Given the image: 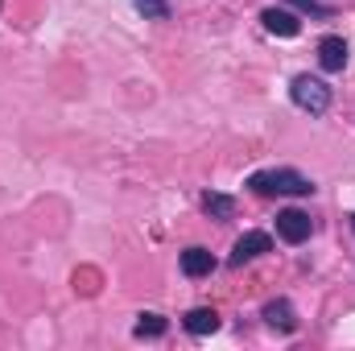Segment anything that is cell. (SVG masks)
<instances>
[{"label": "cell", "instance_id": "obj_8", "mask_svg": "<svg viewBox=\"0 0 355 351\" xmlns=\"http://www.w3.org/2000/svg\"><path fill=\"white\" fill-rule=\"evenodd\" d=\"M265 318H268V327H281V331H297V314H293V306H289L285 298L268 302V306H265Z\"/></svg>", "mask_w": 355, "mask_h": 351}, {"label": "cell", "instance_id": "obj_14", "mask_svg": "<svg viewBox=\"0 0 355 351\" xmlns=\"http://www.w3.org/2000/svg\"><path fill=\"white\" fill-rule=\"evenodd\" d=\"M352 228H355V215H352Z\"/></svg>", "mask_w": 355, "mask_h": 351}, {"label": "cell", "instance_id": "obj_1", "mask_svg": "<svg viewBox=\"0 0 355 351\" xmlns=\"http://www.w3.org/2000/svg\"><path fill=\"white\" fill-rule=\"evenodd\" d=\"M248 186L257 194H310L314 190V182L297 170H261L248 178Z\"/></svg>", "mask_w": 355, "mask_h": 351}, {"label": "cell", "instance_id": "obj_10", "mask_svg": "<svg viewBox=\"0 0 355 351\" xmlns=\"http://www.w3.org/2000/svg\"><path fill=\"white\" fill-rule=\"evenodd\" d=\"M202 207H207V215L227 219V215L236 211V198H232V194H207V198H202Z\"/></svg>", "mask_w": 355, "mask_h": 351}, {"label": "cell", "instance_id": "obj_2", "mask_svg": "<svg viewBox=\"0 0 355 351\" xmlns=\"http://www.w3.org/2000/svg\"><path fill=\"white\" fill-rule=\"evenodd\" d=\"M289 95H293V103H297L302 112H310V116H322V112L331 108V87H327L322 79H314V75H297L293 87H289Z\"/></svg>", "mask_w": 355, "mask_h": 351}, {"label": "cell", "instance_id": "obj_9", "mask_svg": "<svg viewBox=\"0 0 355 351\" xmlns=\"http://www.w3.org/2000/svg\"><path fill=\"white\" fill-rule=\"evenodd\" d=\"M186 331L190 335H211V331H219V314L207 310V306H198V310L186 314Z\"/></svg>", "mask_w": 355, "mask_h": 351}, {"label": "cell", "instance_id": "obj_7", "mask_svg": "<svg viewBox=\"0 0 355 351\" xmlns=\"http://www.w3.org/2000/svg\"><path fill=\"white\" fill-rule=\"evenodd\" d=\"M211 268H215V257H211L207 248H186V252H182V273H186V277H207Z\"/></svg>", "mask_w": 355, "mask_h": 351}, {"label": "cell", "instance_id": "obj_4", "mask_svg": "<svg viewBox=\"0 0 355 351\" xmlns=\"http://www.w3.org/2000/svg\"><path fill=\"white\" fill-rule=\"evenodd\" d=\"M268 248H272V240H268L265 232H244V236L236 240V248H232V264L257 261V257H265Z\"/></svg>", "mask_w": 355, "mask_h": 351}, {"label": "cell", "instance_id": "obj_3", "mask_svg": "<svg viewBox=\"0 0 355 351\" xmlns=\"http://www.w3.org/2000/svg\"><path fill=\"white\" fill-rule=\"evenodd\" d=\"M277 236H281V240H289V244L310 240V215H306V211H297V207H285V211L277 215Z\"/></svg>", "mask_w": 355, "mask_h": 351}, {"label": "cell", "instance_id": "obj_12", "mask_svg": "<svg viewBox=\"0 0 355 351\" xmlns=\"http://www.w3.org/2000/svg\"><path fill=\"white\" fill-rule=\"evenodd\" d=\"M137 4V12H145L149 21H166L170 17V4L166 0H132Z\"/></svg>", "mask_w": 355, "mask_h": 351}, {"label": "cell", "instance_id": "obj_13", "mask_svg": "<svg viewBox=\"0 0 355 351\" xmlns=\"http://www.w3.org/2000/svg\"><path fill=\"white\" fill-rule=\"evenodd\" d=\"M289 4H297V8H306V12H318V17H327L331 8L327 4H318V0H289Z\"/></svg>", "mask_w": 355, "mask_h": 351}, {"label": "cell", "instance_id": "obj_5", "mask_svg": "<svg viewBox=\"0 0 355 351\" xmlns=\"http://www.w3.org/2000/svg\"><path fill=\"white\" fill-rule=\"evenodd\" d=\"M261 21H265L268 33H277V37H297V33H302V21H297V12H289V8H265Z\"/></svg>", "mask_w": 355, "mask_h": 351}, {"label": "cell", "instance_id": "obj_6", "mask_svg": "<svg viewBox=\"0 0 355 351\" xmlns=\"http://www.w3.org/2000/svg\"><path fill=\"white\" fill-rule=\"evenodd\" d=\"M318 62H322V71H343L347 67V42L343 37H322L318 42Z\"/></svg>", "mask_w": 355, "mask_h": 351}, {"label": "cell", "instance_id": "obj_11", "mask_svg": "<svg viewBox=\"0 0 355 351\" xmlns=\"http://www.w3.org/2000/svg\"><path fill=\"white\" fill-rule=\"evenodd\" d=\"M137 335H141V339L166 335V318H162V314H141V318H137Z\"/></svg>", "mask_w": 355, "mask_h": 351}]
</instances>
